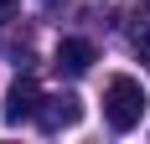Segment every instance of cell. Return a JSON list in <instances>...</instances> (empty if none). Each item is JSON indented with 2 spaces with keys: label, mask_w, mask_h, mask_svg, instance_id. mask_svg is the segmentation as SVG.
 <instances>
[{
  "label": "cell",
  "mask_w": 150,
  "mask_h": 144,
  "mask_svg": "<svg viewBox=\"0 0 150 144\" xmlns=\"http://www.w3.org/2000/svg\"><path fill=\"white\" fill-rule=\"evenodd\" d=\"M104 118H109V129L114 134H129L140 129V118H145V87L135 82V77H109L104 87Z\"/></svg>",
  "instance_id": "cell-1"
},
{
  "label": "cell",
  "mask_w": 150,
  "mask_h": 144,
  "mask_svg": "<svg viewBox=\"0 0 150 144\" xmlns=\"http://www.w3.org/2000/svg\"><path fill=\"white\" fill-rule=\"evenodd\" d=\"M78 118H83V98H78V93H52V98H42V108H36L42 134H62V129H73Z\"/></svg>",
  "instance_id": "cell-2"
},
{
  "label": "cell",
  "mask_w": 150,
  "mask_h": 144,
  "mask_svg": "<svg viewBox=\"0 0 150 144\" xmlns=\"http://www.w3.org/2000/svg\"><path fill=\"white\" fill-rule=\"evenodd\" d=\"M36 108H42V87H36V77H16L11 87H5V108H0V118L5 124H26V118H36Z\"/></svg>",
  "instance_id": "cell-3"
},
{
  "label": "cell",
  "mask_w": 150,
  "mask_h": 144,
  "mask_svg": "<svg viewBox=\"0 0 150 144\" xmlns=\"http://www.w3.org/2000/svg\"><path fill=\"white\" fill-rule=\"evenodd\" d=\"M93 62H98V46H93L88 36H62V41H57V57H52V67H57V77H83Z\"/></svg>",
  "instance_id": "cell-4"
},
{
  "label": "cell",
  "mask_w": 150,
  "mask_h": 144,
  "mask_svg": "<svg viewBox=\"0 0 150 144\" xmlns=\"http://www.w3.org/2000/svg\"><path fill=\"white\" fill-rule=\"evenodd\" d=\"M135 52L150 62V21H140V26H135Z\"/></svg>",
  "instance_id": "cell-5"
},
{
  "label": "cell",
  "mask_w": 150,
  "mask_h": 144,
  "mask_svg": "<svg viewBox=\"0 0 150 144\" xmlns=\"http://www.w3.org/2000/svg\"><path fill=\"white\" fill-rule=\"evenodd\" d=\"M16 5H21V0H0V26H5V21H16Z\"/></svg>",
  "instance_id": "cell-6"
},
{
  "label": "cell",
  "mask_w": 150,
  "mask_h": 144,
  "mask_svg": "<svg viewBox=\"0 0 150 144\" xmlns=\"http://www.w3.org/2000/svg\"><path fill=\"white\" fill-rule=\"evenodd\" d=\"M42 5H57V0H42Z\"/></svg>",
  "instance_id": "cell-7"
},
{
  "label": "cell",
  "mask_w": 150,
  "mask_h": 144,
  "mask_svg": "<svg viewBox=\"0 0 150 144\" xmlns=\"http://www.w3.org/2000/svg\"><path fill=\"white\" fill-rule=\"evenodd\" d=\"M140 5H150V0H140Z\"/></svg>",
  "instance_id": "cell-8"
}]
</instances>
